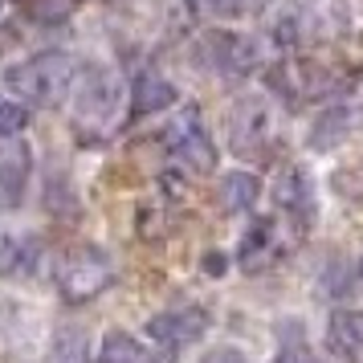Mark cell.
<instances>
[{"label":"cell","mask_w":363,"mask_h":363,"mask_svg":"<svg viewBox=\"0 0 363 363\" xmlns=\"http://www.w3.org/2000/svg\"><path fill=\"white\" fill-rule=\"evenodd\" d=\"M274 253H278V220L262 216V220H253V229L241 237L237 262H241L245 274H257V269H265V265L274 262Z\"/></svg>","instance_id":"30bf717a"},{"label":"cell","mask_w":363,"mask_h":363,"mask_svg":"<svg viewBox=\"0 0 363 363\" xmlns=\"http://www.w3.org/2000/svg\"><path fill=\"white\" fill-rule=\"evenodd\" d=\"M53 363H90L82 330H62V335H57V343H53Z\"/></svg>","instance_id":"ac0fdd59"},{"label":"cell","mask_w":363,"mask_h":363,"mask_svg":"<svg viewBox=\"0 0 363 363\" xmlns=\"http://www.w3.org/2000/svg\"><path fill=\"white\" fill-rule=\"evenodd\" d=\"M225 269H229V257H225V253H216V249L213 253H204V274H213L216 278V274H225Z\"/></svg>","instance_id":"cb8c5ba5"},{"label":"cell","mask_w":363,"mask_h":363,"mask_svg":"<svg viewBox=\"0 0 363 363\" xmlns=\"http://www.w3.org/2000/svg\"><path fill=\"white\" fill-rule=\"evenodd\" d=\"M330 188H335L343 200H355V204H363V164L339 167V172L330 176Z\"/></svg>","instance_id":"d6986e66"},{"label":"cell","mask_w":363,"mask_h":363,"mask_svg":"<svg viewBox=\"0 0 363 363\" xmlns=\"http://www.w3.org/2000/svg\"><path fill=\"white\" fill-rule=\"evenodd\" d=\"M131 111H127V118L131 123H143V118L160 115V111H167V106H176V86L167 82L164 74H155V69H147V74H139L131 82Z\"/></svg>","instance_id":"ba28073f"},{"label":"cell","mask_w":363,"mask_h":363,"mask_svg":"<svg viewBox=\"0 0 363 363\" xmlns=\"http://www.w3.org/2000/svg\"><path fill=\"white\" fill-rule=\"evenodd\" d=\"M327 347L339 359H363V311H335L327 323Z\"/></svg>","instance_id":"8fae6325"},{"label":"cell","mask_w":363,"mask_h":363,"mask_svg":"<svg viewBox=\"0 0 363 363\" xmlns=\"http://www.w3.org/2000/svg\"><path fill=\"white\" fill-rule=\"evenodd\" d=\"M355 274H359V278H363V257H359V269H355Z\"/></svg>","instance_id":"d4e9b609"},{"label":"cell","mask_w":363,"mask_h":363,"mask_svg":"<svg viewBox=\"0 0 363 363\" xmlns=\"http://www.w3.org/2000/svg\"><path fill=\"white\" fill-rule=\"evenodd\" d=\"M200 4H204L216 21H241L257 9V0H200Z\"/></svg>","instance_id":"44dd1931"},{"label":"cell","mask_w":363,"mask_h":363,"mask_svg":"<svg viewBox=\"0 0 363 363\" xmlns=\"http://www.w3.org/2000/svg\"><path fill=\"white\" fill-rule=\"evenodd\" d=\"M164 147H167V155L188 172V176H208V172H216V160H220V155H216L213 135H208V127L200 123L196 106H192V111H184V118H176V123L167 127Z\"/></svg>","instance_id":"3957f363"},{"label":"cell","mask_w":363,"mask_h":363,"mask_svg":"<svg viewBox=\"0 0 363 363\" xmlns=\"http://www.w3.org/2000/svg\"><path fill=\"white\" fill-rule=\"evenodd\" d=\"M274 363H323L314 355L311 339H306L302 318H281L278 323V355H274Z\"/></svg>","instance_id":"5bb4252c"},{"label":"cell","mask_w":363,"mask_h":363,"mask_svg":"<svg viewBox=\"0 0 363 363\" xmlns=\"http://www.w3.org/2000/svg\"><path fill=\"white\" fill-rule=\"evenodd\" d=\"M200 53H204V62H208L216 74H225V78H245V74L257 69V41L245 37V33H233V29H213V33H204Z\"/></svg>","instance_id":"8992f818"},{"label":"cell","mask_w":363,"mask_h":363,"mask_svg":"<svg viewBox=\"0 0 363 363\" xmlns=\"http://www.w3.org/2000/svg\"><path fill=\"white\" fill-rule=\"evenodd\" d=\"M111 106H115V86L106 82V74H102V69H94L90 86L78 94V111H82V115H90V111H94V118H102Z\"/></svg>","instance_id":"e0dca14e"},{"label":"cell","mask_w":363,"mask_h":363,"mask_svg":"<svg viewBox=\"0 0 363 363\" xmlns=\"http://www.w3.org/2000/svg\"><path fill=\"white\" fill-rule=\"evenodd\" d=\"M0 13H4V0H0Z\"/></svg>","instance_id":"484cf974"},{"label":"cell","mask_w":363,"mask_h":363,"mask_svg":"<svg viewBox=\"0 0 363 363\" xmlns=\"http://www.w3.org/2000/svg\"><path fill=\"white\" fill-rule=\"evenodd\" d=\"M94 359L99 363H147V351H143V343H139L135 335H127V330H106Z\"/></svg>","instance_id":"2e32d148"},{"label":"cell","mask_w":363,"mask_h":363,"mask_svg":"<svg viewBox=\"0 0 363 363\" xmlns=\"http://www.w3.org/2000/svg\"><path fill=\"white\" fill-rule=\"evenodd\" d=\"M29 172H33V151L25 143L0 151V208H17L29 188Z\"/></svg>","instance_id":"9c48e42d"},{"label":"cell","mask_w":363,"mask_h":363,"mask_svg":"<svg viewBox=\"0 0 363 363\" xmlns=\"http://www.w3.org/2000/svg\"><path fill=\"white\" fill-rule=\"evenodd\" d=\"M74 82H78V62L62 50L33 53L4 69V86L21 94L29 106H62Z\"/></svg>","instance_id":"6da1fadb"},{"label":"cell","mask_w":363,"mask_h":363,"mask_svg":"<svg viewBox=\"0 0 363 363\" xmlns=\"http://www.w3.org/2000/svg\"><path fill=\"white\" fill-rule=\"evenodd\" d=\"M204 330H208V311L200 302L167 306V311L151 314V323H147L151 343L160 347V351H167V355H176L184 347H192L196 339H204Z\"/></svg>","instance_id":"277c9868"},{"label":"cell","mask_w":363,"mask_h":363,"mask_svg":"<svg viewBox=\"0 0 363 363\" xmlns=\"http://www.w3.org/2000/svg\"><path fill=\"white\" fill-rule=\"evenodd\" d=\"M200 363H245L241 347H213L208 355H200Z\"/></svg>","instance_id":"603a6c76"},{"label":"cell","mask_w":363,"mask_h":363,"mask_svg":"<svg viewBox=\"0 0 363 363\" xmlns=\"http://www.w3.org/2000/svg\"><path fill=\"white\" fill-rule=\"evenodd\" d=\"M265 131H269V123H265V111L257 102H241L237 111H233V135L229 143L237 155H257L265 143Z\"/></svg>","instance_id":"7c38bea8"},{"label":"cell","mask_w":363,"mask_h":363,"mask_svg":"<svg viewBox=\"0 0 363 363\" xmlns=\"http://www.w3.org/2000/svg\"><path fill=\"white\" fill-rule=\"evenodd\" d=\"M74 9V0H29V17L33 21H62Z\"/></svg>","instance_id":"7402d4cb"},{"label":"cell","mask_w":363,"mask_h":363,"mask_svg":"<svg viewBox=\"0 0 363 363\" xmlns=\"http://www.w3.org/2000/svg\"><path fill=\"white\" fill-rule=\"evenodd\" d=\"M111 281H115V257L94 241L69 245L57 262V294L69 306H82L90 298H99Z\"/></svg>","instance_id":"7a4b0ae2"},{"label":"cell","mask_w":363,"mask_h":363,"mask_svg":"<svg viewBox=\"0 0 363 363\" xmlns=\"http://www.w3.org/2000/svg\"><path fill=\"white\" fill-rule=\"evenodd\" d=\"M262 196V180L253 172H225L220 176V188H216V204L225 216H237V213H249Z\"/></svg>","instance_id":"4fadbf2b"},{"label":"cell","mask_w":363,"mask_h":363,"mask_svg":"<svg viewBox=\"0 0 363 363\" xmlns=\"http://www.w3.org/2000/svg\"><path fill=\"white\" fill-rule=\"evenodd\" d=\"M37 269V241H25L17 233L0 229V274L9 278H25Z\"/></svg>","instance_id":"9a60e30c"},{"label":"cell","mask_w":363,"mask_h":363,"mask_svg":"<svg viewBox=\"0 0 363 363\" xmlns=\"http://www.w3.org/2000/svg\"><path fill=\"white\" fill-rule=\"evenodd\" d=\"M29 127V111L21 102H0V139H17Z\"/></svg>","instance_id":"ffe728a7"},{"label":"cell","mask_w":363,"mask_h":363,"mask_svg":"<svg viewBox=\"0 0 363 363\" xmlns=\"http://www.w3.org/2000/svg\"><path fill=\"white\" fill-rule=\"evenodd\" d=\"M359 127H363V106L335 102V106H327L323 115L314 118L311 135H306V147L311 151H335V147H343Z\"/></svg>","instance_id":"52a82bcc"},{"label":"cell","mask_w":363,"mask_h":363,"mask_svg":"<svg viewBox=\"0 0 363 363\" xmlns=\"http://www.w3.org/2000/svg\"><path fill=\"white\" fill-rule=\"evenodd\" d=\"M274 204L278 213L290 220V229L298 237H306L314 225V180L302 164H290L278 172V184H274Z\"/></svg>","instance_id":"5b68a950"}]
</instances>
